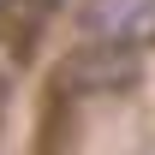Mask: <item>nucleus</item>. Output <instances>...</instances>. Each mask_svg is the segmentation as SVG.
<instances>
[{"instance_id": "f257e3e1", "label": "nucleus", "mask_w": 155, "mask_h": 155, "mask_svg": "<svg viewBox=\"0 0 155 155\" xmlns=\"http://www.w3.org/2000/svg\"><path fill=\"white\" fill-rule=\"evenodd\" d=\"M60 84L72 96H119L137 84V48H114V42H90L72 48L60 66Z\"/></svg>"}, {"instance_id": "f03ea898", "label": "nucleus", "mask_w": 155, "mask_h": 155, "mask_svg": "<svg viewBox=\"0 0 155 155\" xmlns=\"http://www.w3.org/2000/svg\"><path fill=\"white\" fill-rule=\"evenodd\" d=\"M78 30L90 42L143 48L155 42V0H78Z\"/></svg>"}, {"instance_id": "7ed1b4c3", "label": "nucleus", "mask_w": 155, "mask_h": 155, "mask_svg": "<svg viewBox=\"0 0 155 155\" xmlns=\"http://www.w3.org/2000/svg\"><path fill=\"white\" fill-rule=\"evenodd\" d=\"M6 12H12V0H0V18H6Z\"/></svg>"}]
</instances>
